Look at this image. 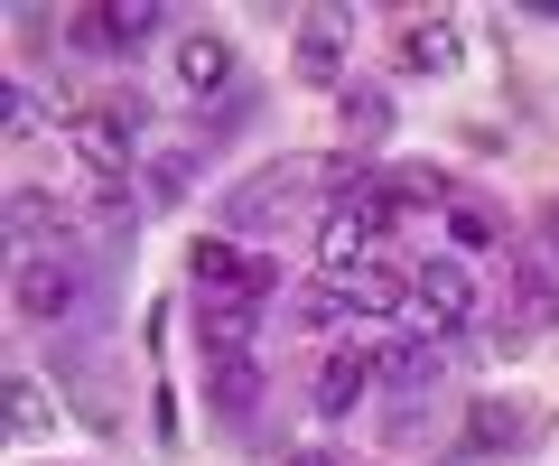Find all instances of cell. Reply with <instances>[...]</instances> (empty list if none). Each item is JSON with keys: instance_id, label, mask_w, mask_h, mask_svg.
Listing matches in <instances>:
<instances>
[{"instance_id": "14", "label": "cell", "mask_w": 559, "mask_h": 466, "mask_svg": "<svg viewBox=\"0 0 559 466\" xmlns=\"http://www.w3.org/2000/svg\"><path fill=\"white\" fill-rule=\"evenodd\" d=\"M392 215H439V205H457V187L439 178V168H392Z\"/></svg>"}, {"instance_id": "5", "label": "cell", "mask_w": 559, "mask_h": 466, "mask_svg": "<svg viewBox=\"0 0 559 466\" xmlns=\"http://www.w3.org/2000/svg\"><path fill=\"white\" fill-rule=\"evenodd\" d=\"M10 271H20V318L66 326L84 308V262H66V252H38V262H10Z\"/></svg>"}, {"instance_id": "6", "label": "cell", "mask_w": 559, "mask_h": 466, "mask_svg": "<svg viewBox=\"0 0 559 466\" xmlns=\"http://www.w3.org/2000/svg\"><path fill=\"white\" fill-rule=\"evenodd\" d=\"M373 373L401 392V402H419V392H439V373H448V355H439V336H382V355H373Z\"/></svg>"}, {"instance_id": "4", "label": "cell", "mask_w": 559, "mask_h": 466, "mask_svg": "<svg viewBox=\"0 0 559 466\" xmlns=\"http://www.w3.org/2000/svg\"><path fill=\"white\" fill-rule=\"evenodd\" d=\"M318 178V159H289V168H261L252 187H234V234H289V215H299V187Z\"/></svg>"}, {"instance_id": "7", "label": "cell", "mask_w": 559, "mask_h": 466, "mask_svg": "<svg viewBox=\"0 0 559 466\" xmlns=\"http://www.w3.org/2000/svg\"><path fill=\"white\" fill-rule=\"evenodd\" d=\"M382 373H373V355H355V345H336L318 365V383H308V402H318V420H355V402L373 392Z\"/></svg>"}, {"instance_id": "2", "label": "cell", "mask_w": 559, "mask_h": 466, "mask_svg": "<svg viewBox=\"0 0 559 466\" xmlns=\"http://www.w3.org/2000/svg\"><path fill=\"white\" fill-rule=\"evenodd\" d=\"M476 271L466 262H419L411 271V336H457L466 318H476Z\"/></svg>"}, {"instance_id": "16", "label": "cell", "mask_w": 559, "mask_h": 466, "mask_svg": "<svg viewBox=\"0 0 559 466\" xmlns=\"http://www.w3.org/2000/svg\"><path fill=\"white\" fill-rule=\"evenodd\" d=\"M448 234H457V252H495V234H503V224H495V205L457 196V205H448Z\"/></svg>"}, {"instance_id": "21", "label": "cell", "mask_w": 559, "mask_h": 466, "mask_svg": "<svg viewBox=\"0 0 559 466\" xmlns=\"http://www.w3.org/2000/svg\"><path fill=\"white\" fill-rule=\"evenodd\" d=\"M0 112H10V131H28V122H38V94H28V84H10V94H0Z\"/></svg>"}, {"instance_id": "9", "label": "cell", "mask_w": 559, "mask_h": 466, "mask_svg": "<svg viewBox=\"0 0 559 466\" xmlns=\"http://www.w3.org/2000/svg\"><path fill=\"white\" fill-rule=\"evenodd\" d=\"M205 410H215V420H252L261 410V365L252 355H215V365H205Z\"/></svg>"}, {"instance_id": "20", "label": "cell", "mask_w": 559, "mask_h": 466, "mask_svg": "<svg viewBox=\"0 0 559 466\" xmlns=\"http://www.w3.org/2000/svg\"><path fill=\"white\" fill-rule=\"evenodd\" d=\"M150 28H159V0H112V38L121 47H140Z\"/></svg>"}, {"instance_id": "1", "label": "cell", "mask_w": 559, "mask_h": 466, "mask_svg": "<svg viewBox=\"0 0 559 466\" xmlns=\"http://www.w3.org/2000/svg\"><path fill=\"white\" fill-rule=\"evenodd\" d=\"M187 289H197V308H271L280 271L261 262V252H242L234 234H205V243L187 252Z\"/></svg>"}, {"instance_id": "19", "label": "cell", "mask_w": 559, "mask_h": 466, "mask_svg": "<svg viewBox=\"0 0 559 466\" xmlns=\"http://www.w3.org/2000/svg\"><path fill=\"white\" fill-rule=\"evenodd\" d=\"M66 38H75L84 57H112V47H121V38H112V10H75V20H66Z\"/></svg>"}, {"instance_id": "15", "label": "cell", "mask_w": 559, "mask_h": 466, "mask_svg": "<svg viewBox=\"0 0 559 466\" xmlns=\"http://www.w3.org/2000/svg\"><path fill=\"white\" fill-rule=\"evenodd\" d=\"M289 318H299V326H326V318H355V289H345V280H326V271H318V280H308L299 299H289Z\"/></svg>"}, {"instance_id": "11", "label": "cell", "mask_w": 559, "mask_h": 466, "mask_svg": "<svg viewBox=\"0 0 559 466\" xmlns=\"http://www.w3.org/2000/svg\"><path fill=\"white\" fill-rule=\"evenodd\" d=\"M178 84H187V94H224V84H234V38L197 28V38L178 47Z\"/></svg>"}, {"instance_id": "3", "label": "cell", "mask_w": 559, "mask_h": 466, "mask_svg": "<svg viewBox=\"0 0 559 466\" xmlns=\"http://www.w3.org/2000/svg\"><path fill=\"white\" fill-rule=\"evenodd\" d=\"M140 141H150V103L140 94H112V103H94V112L75 122V150L103 168V178H121V168L140 159Z\"/></svg>"}, {"instance_id": "12", "label": "cell", "mask_w": 559, "mask_h": 466, "mask_svg": "<svg viewBox=\"0 0 559 466\" xmlns=\"http://www.w3.org/2000/svg\"><path fill=\"white\" fill-rule=\"evenodd\" d=\"M401 65L411 75H448L457 65V20H401Z\"/></svg>"}, {"instance_id": "13", "label": "cell", "mask_w": 559, "mask_h": 466, "mask_svg": "<svg viewBox=\"0 0 559 466\" xmlns=\"http://www.w3.org/2000/svg\"><path fill=\"white\" fill-rule=\"evenodd\" d=\"M336 122H345V141H382V131H392V94H382V84H345Z\"/></svg>"}, {"instance_id": "10", "label": "cell", "mask_w": 559, "mask_h": 466, "mask_svg": "<svg viewBox=\"0 0 559 466\" xmlns=\"http://www.w3.org/2000/svg\"><path fill=\"white\" fill-rule=\"evenodd\" d=\"M532 439V402H476L466 410V447L476 457H503V447H522Z\"/></svg>"}, {"instance_id": "22", "label": "cell", "mask_w": 559, "mask_h": 466, "mask_svg": "<svg viewBox=\"0 0 559 466\" xmlns=\"http://www.w3.org/2000/svg\"><path fill=\"white\" fill-rule=\"evenodd\" d=\"M532 243H550V252H559V196L540 205V224H532Z\"/></svg>"}, {"instance_id": "8", "label": "cell", "mask_w": 559, "mask_h": 466, "mask_svg": "<svg viewBox=\"0 0 559 466\" xmlns=\"http://www.w3.org/2000/svg\"><path fill=\"white\" fill-rule=\"evenodd\" d=\"M289 57H299V75H308V84H336V94L355 84V75H345V20H336V10H308Z\"/></svg>"}, {"instance_id": "18", "label": "cell", "mask_w": 559, "mask_h": 466, "mask_svg": "<svg viewBox=\"0 0 559 466\" xmlns=\"http://www.w3.org/2000/svg\"><path fill=\"white\" fill-rule=\"evenodd\" d=\"M10 429H20V439H38V429H47V392L28 383V373H10Z\"/></svg>"}, {"instance_id": "23", "label": "cell", "mask_w": 559, "mask_h": 466, "mask_svg": "<svg viewBox=\"0 0 559 466\" xmlns=\"http://www.w3.org/2000/svg\"><path fill=\"white\" fill-rule=\"evenodd\" d=\"M280 466H345V457H336V447H289Z\"/></svg>"}, {"instance_id": "17", "label": "cell", "mask_w": 559, "mask_h": 466, "mask_svg": "<svg viewBox=\"0 0 559 466\" xmlns=\"http://www.w3.org/2000/svg\"><path fill=\"white\" fill-rule=\"evenodd\" d=\"M345 289H355V308H364V318H392V308L411 299V280H401V271H355Z\"/></svg>"}]
</instances>
